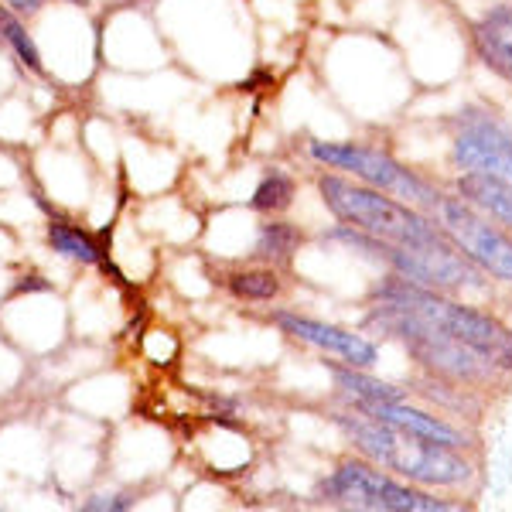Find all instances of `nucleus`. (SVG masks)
<instances>
[{
	"label": "nucleus",
	"mask_w": 512,
	"mask_h": 512,
	"mask_svg": "<svg viewBox=\"0 0 512 512\" xmlns=\"http://www.w3.org/2000/svg\"><path fill=\"white\" fill-rule=\"evenodd\" d=\"M48 243H52V250L62 253L65 260H76V263L103 260V253H99V246L93 243V236L82 233L79 226H72V222H65V219L48 222Z\"/></svg>",
	"instance_id": "4468645a"
},
{
	"label": "nucleus",
	"mask_w": 512,
	"mask_h": 512,
	"mask_svg": "<svg viewBox=\"0 0 512 512\" xmlns=\"http://www.w3.org/2000/svg\"><path fill=\"white\" fill-rule=\"evenodd\" d=\"M369 325H376L383 335L400 338L410 349V355H417L424 366H431L434 373L451 376L458 383H478L492 373V362L485 355H478L475 349H468L465 342L451 338L448 332H441L431 321H424L420 315L407 308H396V304L379 301L369 315Z\"/></svg>",
	"instance_id": "20e7f679"
},
{
	"label": "nucleus",
	"mask_w": 512,
	"mask_h": 512,
	"mask_svg": "<svg viewBox=\"0 0 512 512\" xmlns=\"http://www.w3.org/2000/svg\"><path fill=\"white\" fill-rule=\"evenodd\" d=\"M458 195L492 216L499 226L512 229V181L502 175H489V171H468L458 181Z\"/></svg>",
	"instance_id": "f8f14e48"
},
{
	"label": "nucleus",
	"mask_w": 512,
	"mask_h": 512,
	"mask_svg": "<svg viewBox=\"0 0 512 512\" xmlns=\"http://www.w3.org/2000/svg\"><path fill=\"white\" fill-rule=\"evenodd\" d=\"M297 246H301V229H297L294 222L274 219V222H263L260 226L253 253L260 256L263 263H270V267H287V263L294 260Z\"/></svg>",
	"instance_id": "ddd939ff"
},
{
	"label": "nucleus",
	"mask_w": 512,
	"mask_h": 512,
	"mask_svg": "<svg viewBox=\"0 0 512 512\" xmlns=\"http://www.w3.org/2000/svg\"><path fill=\"white\" fill-rule=\"evenodd\" d=\"M318 499L338 502L349 509H373V512H441L451 509L448 502L417 492L410 485L396 482L379 465L369 461H342L332 475L321 482Z\"/></svg>",
	"instance_id": "39448f33"
},
{
	"label": "nucleus",
	"mask_w": 512,
	"mask_h": 512,
	"mask_svg": "<svg viewBox=\"0 0 512 512\" xmlns=\"http://www.w3.org/2000/svg\"><path fill=\"white\" fill-rule=\"evenodd\" d=\"M76 4H86V0H76Z\"/></svg>",
	"instance_id": "4be33fe9"
},
{
	"label": "nucleus",
	"mask_w": 512,
	"mask_h": 512,
	"mask_svg": "<svg viewBox=\"0 0 512 512\" xmlns=\"http://www.w3.org/2000/svg\"><path fill=\"white\" fill-rule=\"evenodd\" d=\"M434 222L454 243V250L478 270L495 280H512V233L495 226L492 216H482V209H475L461 195H441Z\"/></svg>",
	"instance_id": "0eeeda50"
},
{
	"label": "nucleus",
	"mask_w": 512,
	"mask_h": 512,
	"mask_svg": "<svg viewBox=\"0 0 512 512\" xmlns=\"http://www.w3.org/2000/svg\"><path fill=\"white\" fill-rule=\"evenodd\" d=\"M0 38L7 41V45L14 48V55L21 59L24 69H31V72H41V55H38V45H35V38L28 35V28L21 24L18 14H7L4 24H0Z\"/></svg>",
	"instance_id": "a211bd4d"
},
{
	"label": "nucleus",
	"mask_w": 512,
	"mask_h": 512,
	"mask_svg": "<svg viewBox=\"0 0 512 512\" xmlns=\"http://www.w3.org/2000/svg\"><path fill=\"white\" fill-rule=\"evenodd\" d=\"M512 140L509 130H502L495 120H468L461 127L458 140H454V164L465 171H489V175H499L502 154H506V144Z\"/></svg>",
	"instance_id": "9d476101"
},
{
	"label": "nucleus",
	"mask_w": 512,
	"mask_h": 512,
	"mask_svg": "<svg viewBox=\"0 0 512 512\" xmlns=\"http://www.w3.org/2000/svg\"><path fill=\"white\" fill-rule=\"evenodd\" d=\"M332 379L338 383V390H345L355 403H373V400H403V390H396L390 383H379V379L355 373V366L342 369L332 366Z\"/></svg>",
	"instance_id": "dca6fc26"
},
{
	"label": "nucleus",
	"mask_w": 512,
	"mask_h": 512,
	"mask_svg": "<svg viewBox=\"0 0 512 512\" xmlns=\"http://www.w3.org/2000/svg\"><path fill=\"white\" fill-rule=\"evenodd\" d=\"M355 407H359L362 414L396 427V431L424 437V441H431V444H444V448H465V434H461L458 427L444 424L441 417H431V414H424V410L403 407L400 400H373V403H355Z\"/></svg>",
	"instance_id": "1a4fd4ad"
},
{
	"label": "nucleus",
	"mask_w": 512,
	"mask_h": 512,
	"mask_svg": "<svg viewBox=\"0 0 512 512\" xmlns=\"http://www.w3.org/2000/svg\"><path fill=\"white\" fill-rule=\"evenodd\" d=\"M274 325L284 335L297 338V342L338 355V359H345L355 369H369L379 355V349L369 342V338L345 332V328H338V325H325V321H315V318H301V315H294V311H277Z\"/></svg>",
	"instance_id": "6e6552de"
},
{
	"label": "nucleus",
	"mask_w": 512,
	"mask_h": 512,
	"mask_svg": "<svg viewBox=\"0 0 512 512\" xmlns=\"http://www.w3.org/2000/svg\"><path fill=\"white\" fill-rule=\"evenodd\" d=\"M294 178L287 175V171H267V175L260 178V185L253 188V198H250V209L256 212H267V216H277V212L291 209L294 202Z\"/></svg>",
	"instance_id": "2eb2a0df"
},
{
	"label": "nucleus",
	"mask_w": 512,
	"mask_h": 512,
	"mask_svg": "<svg viewBox=\"0 0 512 512\" xmlns=\"http://www.w3.org/2000/svg\"><path fill=\"white\" fill-rule=\"evenodd\" d=\"M335 424L349 434V441L362 458H369L386 472L410 478V482L454 489V485H465L472 478V465L465 458H458V448H444V444H431L424 437L396 431V427L369 414H335Z\"/></svg>",
	"instance_id": "f257e3e1"
},
{
	"label": "nucleus",
	"mask_w": 512,
	"mask_h": 512,
	"mask_svg": "<svg viewBox=\"0 0 512 512\" xmlns=\"http://www.w3.org/2000/svg\"><path fill=\"white\" fill-rule=\"evenodd\" d=\"M229 291H233L239 301H274L280 294V277L274 267H260V270H239V274L229 277Z\"/></svg>",
	"instance_id": "f3484780"
},
{
	"label": "nucleus",
	"mask_w": 512,
	"mask_h": 512,
	"mask_svg": "<svg viewBox=\"0 0 512 512\" xmlns=\"http://www.w3.org/2000/svg\"><path fill=\"white\" fill-rule=\"evenodd\" d=\"M373 297L383 304H396V308L414 311V315L431 321L441 332L465 342L468 349L485 355L492 366L512 369V332L502 321L482 315V311H475V308H465V304L444 301L431 287H420L407 277H393V280H386V284H379Z\"/></svg>",
	"instance_id": "7ed1b4c3"
},
{
	"label": "nucleus",
	"mask_w": 512,
	"mask_h": 512,
	"mask_svg": "<svg viewBox=\"0 0 512 512\" xmlns=\"http://www.w3.org/2000/svg\"><path fill=\"white\" fill-rule=\"evenodd\" d=\"M311 158L328 164L338 171H352L362 185H373L379 192L393 198H407L414 209H437L441 192L434 185H427L424 178H417L410 168H403L400 161L390 158L386 151L369 144H328V140H311Z\"/></svg>",
	"instance_id": "423d86ee"
},
{
	"label": "nucleus",
	"mask_w": 512,
	"mask_h": 512,
	"mask_svg": "<svg viewBox=\"0 0 512 512\" xmlns=\"http://www.w3.org/2000/svg\"><path fill=\"white\" fill-rule=\"evenodd\" d=\"M41 4H45V0H4L7 11L18 14V18H24V14H35Z\"/></svg>",
	"instance_id": "aec40b11"
},
{
	"label": "nucleus",
	"mask_w": 512,
	"mask_h": 512,
	"mask_svg": "<svg viewBox=\"0 0 512 512\" xmlns=\"http://www.w3.org/2000/svg\"><path fill=\"white\" fill-rule=\"evenodd\" d=\"M134 506V499L123 492H99V495H89L86 502H82V509L86 512H123Z\"/></svg>",
	"instance_id": "6ab92c4d"
},
{
	"label": "nucleus",
	"mask_w": 512,
	"mask_h": 512,
	"mask_svg": "<svg viewBox=\"0 0 512 512\" xmlns=\"http://www.w3.org/2000/svg\"><path fill=\"white\" fill-rule=\"evenodd\" d=\"M475 48L489 69L512 82V7H492L475 24Z\"/></svg>",
	"instance_id": "9b49d317"
},
{
	"label": "nucleus",
	"mask_w": 512,
	"mask_h": 512,
	"mask_svg": "<svg viewBox=\"0 0 512 512\" xmlns=\"http://www.w3.org/2000/svg\"><path fill=\"white\" fill-rule=\"evenodd\" d=\"M318 192L338 222L383 239V243L403 246V250H431V246L448 243V236L437 229L434 219H427L410 202H396L393 195L379 192L373 185L321 175Z\"/></svg>",
	"instance_id": "f03ea898"
},
{
	"label": "nucleus",
	"mask_w": 512,
	"mask_h": 512,
	"mask_svg": "<svg viewBox=\"0 0 512 512\" xmlns=\"http://www.w3.org/2000/svg\"><path fill=\"white\" fill-rule=\"evenodd\" d=\"M499 175L512 181V140L506 144V154H502V164H499Z\"/></svg>",
	"instance_id": "412c9836"
}]
</instances>
